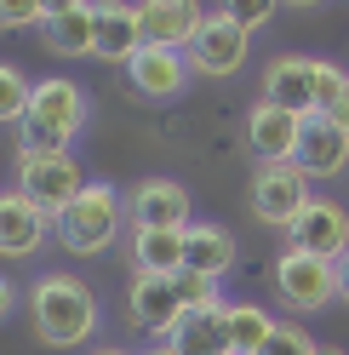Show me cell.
Instances as JSON below:
<instances>
[{"mask_svg":"<svg viewBox=\"0 0 349 355\" xmlns=\"http://www.w3.org/2000/svg\"><path fill=\"white\" fill-rule=\"evenodd\" d=\"M264 355H315V338L303 327H292V321H280L275 327V338L264 344Z\"/></svg>","mask_w":349,"mask_h":355,"instance_id":"cell-26","label":"cell"},{"mask_svg":"<svg viewBox=\"0 0 349 355\" xmlns=\"http://www.w3.org/2000/svg\"><path fill=\"white\" fill-rule=\"evenodd\" d=\"M275 315L264 304H229V344H235V355H264V344L275 338Z\"/></svg>","mask_w":349,"mask_h":355,"instance_id":"cell-22","label":"cell"},{"mask_svg":"<svg viewBox=\"0 0 349 355\" xmlns=\"http://www.w3.org/2000/svg\"><path fill=\"white\" fill-rule=\"evenodd\" d=\"M92 17H98V40H92V58L103 63H132V52L143 46V17L132 0H92Z\"/></svg>","mask_w":349,"mask_h":355,"instance_id":"cell-17","label":"cell"},{"mask_svg":"<svg viewBox=\"0 0 349 355\" xmlns=\"http://www.w3.org/2000/svg\"><path fill=\"white\" fill-rule=\"evenodd\" d=\"M98 355H126V349H98Z\"/></svg>","mask_w":349,"mask_h":355,"instance_id":"cell-34","label":"cell"},{"mask_svg":"<svg viewBox=\"0 0 349 355\" xmlns=\"http://www.w3.org/2000/svg\"><path fill=\"white\" fill-rule=\"evenodd\" d=\"M29 24H46L40 0H0V29H29Z\"/></svg>","mask_w":349,"mask_h":355,"instance_id":"cell-27","label":"cell"},{"mask_svg":"<svg viewBox=\"0 0 349 355\" xmlns=\"http://www.w3.org/2000/svg\"><path fill=\"white\" fill-rule=\"evenodd\" d=\"M287 247L343 263V252H349V212H343L338 201H310V207H303V212L292 218V230H287Z\"/></svg>","mask_w":349,"mask_h":355,"instance_id":"cell-10","label":"cell"},{"mask_svg":"<svg viewBox=\"0 0 349 355\" xmlns=\"http://www.w3.org/2000/svg\"><path fill=\"white\" fill-rule=\"evenodd\" d=\"M189 69L195 75H206V80H229L241 63L252 58V29L247 24H235V17H224V12H206V24H201V35L189 40Z\"/></svg>","mask_w":349,"mask_h":355,"instance_id":"cell-6","label":"cell"},{"mask_svg":"<svg viewBox=\"0 0 349 355\" xmlns=\"http://www.w3.org/2000/svg\"><path fill=\"white\" fill-rule=\"evenodd\" d=\"M126 212H132V230H189L195 224V201L178 178H143V184H132Z\"/></svg>","mask_w":349,"mask_h":355,"instance_id":"cell-9","label":"cell"},{"mask_svg":"<svg viewBox=\"0 0 349 355\" xmlns=\"http://www.w3.org/2000/svg\"><path fill=\"white\" fill-rule=\"evenodd\" d=\"M343 92H349V75L338 69V63L315 58V115H332V109L343 103Z\"/></svg>","mask_w":349,"mask_h":355,"instance_id":"cell-24","label":"cell"},{"mask_svg":"<svg viewBox=\"0 0 349 355\" xmlns=\"http://www.w3.org/2000/svg\"><path fill=\"white\" fill-rule=\"evenodd\" d=\"M132 275H184V230H132Z\"/></svg>","mask_w":349,"mask_h":355,"instance_id":"cell-20","label":"cell"},{"mask_svg":"<svg viewBox=\"0 0 349 355\" xmlns=\"http://www.w3.org/2000/svg\"><path fill=\"white\" fill-rule=\"evenodd\" d=\"M29 98H35V80L17 63H0V126H24Z\"/></svg>","mask_w":349,"mask_h":355,"instance_id":"cell-23","label":"cell"},{"mask_svg":"<svg viewBox=\"0 0 349 355\" xmlns=\"http://www.w3.org/2000/svg\"><path fill=\"white\" fill-rule=\"evenodd\" d=\"M12 309H17V286L0 275V321H12Z\"/></svg>","mask_w":349,"mask_h":355,"instance_id":"cell-28","label":"cell"},{"mask_svg":"<svg viewBox=\"0 0 349 355\" xmlns=\"http://www.w3.org/2000/svg\"><path fill=\"white\" fill-rule=\"evenodd\" d=\"M326 121H332V126L343 132V138H349V92H343V103H338V109H332V115H326Z\"/></svg>","mask_w":349,"mask_h":355,"instance_id":"cell-30","label":"cell"},{"mask_svg":"<svg viewBox=\"0 0 349 355\" xmlns=\"http://www.w3.org/2000/svg\"><path fill=\"white\" fill-rule=\"evenodd\" d=\"M40 40L57 52V58H92V40H98V17L92 6H75V12H57L40 24Z\"/></svg>","mask_w":349,"mask_h":355,"instance_id":"cell-21","label":"cell"},{"mask_svg":"<svg viewBox=\"0 0 349 355\" xmlns=\"http://www.w3.org/2000/svg\"><path fill=\"white\" fill-rule=\"evenodd\" d=\"M315 355H343V349H315Z\"/></svg>","mask_w":349,"mask_h":355,"instance_id":"cell-35","label":"cell"},{"mask_svg":"<svg viewBox=\"0 0 349 355\" xmlns=\"http://www.w3.org/2000/svg\"><path fill=\"white\" fill-rule=\"evenodd\" d=\"M184 309H189V298H184L178 275H132V286H126V315L149 338H172V327L184 321Z\"/></svg>","mask_w":349,"mask_h":355,"instance_id":"cell-8","label":"cell"},{"mask_svg":"<svg viewBox=\"0 0 349 355\" xmlns=\"http://www.w3.org/2000/svg\"><path fill=\"white\" fill-rule=\"evenodd\" d=\"M75 6H92V0H40V12L57 17V12H75Z\"/></svg>","mask_w":349,"mask_h":355,"instance_id":"cell-29","label":"cell"},{"mask_svg":"<svg viewBox=\"0 0 349 355\" xmlns=\"http://www.w3.org/2000/svg\"><path fill=\"white\" fill-rule=\"evenodd\" d=\"M149 355H178V349H172V344H155V349H149Z\"/></svg>","mask_w":349,"mask_h":355,"instance_id":"cell-32","label":"cell"},{"mask_svg":"<svg viewBox=\"0 0 349 355\" xmlns=\"http://www.w3.org/2000/svg\"><path fill=\"white\" fill-rule=\"evenodd\" d=\"M189 58L184 52H166V46H138L132 63H126V80H132V92L149 98V103H166V98H184L189 86Z\"/></svg>","mask_w":349,"mask_h":355,"instance_id":"cell-13","label":"cell"},{"mask_svg":"<svg viewBox=\"0 0 349 355\" xmlns=\"http://www.w3.org/2000/svg\"><path fill=\"white\" fill-rule=\"evenodd\" d=\"M52 235V218L24 189H0V258H29Z\"/></svg>","mask_w":349,"mask_h":355,"instance_id":"cell-18","label":"cell"},{"mask_svg":"<svg viewBox=\"0 0 349 355\" xmlns=\"http://www.w3.org/2000/svg\"><path fill=\"white\" fill-rule=\"evenodd\" d=\"M247 144L258 155V166H292L298 144H303V115L275 109V103H258L247 115Z\"/></svg>","mask_w":349,"mask_h":355,"instance_id":"cell-11","label":"cell"},{"mask_svg":"<svg viewBox=\"0 0 349 355\" xmlns=\"http://www.w3.org/2000/svg\"><path fill=\"white\" fill-rule=\"evenodd\" d=\"M338 270H343V304H349V252H343V263H338Z\"/></svg>","mask_w":349,"mask_h":355,"instance_id":"cell-31","label":"cell"},{"mask_svg":"<svg viewBox=\"0 0 349 355\" xmlns=\"http://www.w3.org/2000/svg\"><path fill=\"white\" fill-rule=\"evenodd\" d=\"M138 17H143V46L189 52V40L206 24V6L201 0H138Z\"/></svg>","mask_w":349,"mask_h":355,"instance_id":"cell-12","label":"cell"},{"mask_svg":"<svg viewBox=\"0 0 349 355\" xmlns=\"http://www.w3.org/2000/svg\"><path fill=\"white\" fill-rule=\"evenodd\" d=\"M29 315H35V338L52 349H75L98 332V298L92 286L69 270H46L29 286Z\"/></svg>","mask_w":349,"mask_h":355,"instance_id":"cell-1","label":"cell"},{"mask_svg":"<svg viewBox=\"0 0 349 355\" xmlns=\"http://www.w3.org/2000/svg\"><path fill=\"white\" fill-rule=\"evenodd\" d=\"M275 293L287 309H298V315H310V309H326L332 298H343V270L332 258H315V252H298L287 247L275 258Z\"/></svg>","mask_w":349,"mask_h":355,"instance_id":"cell-5","label":"cell"},{"mask_svg":"<svg viewBox=\"0 0 349 355\" xmlns=\"http://www.w3.org/2000/svg\"><path fill=\"white\" fill-rule=\"evenodd\" d=\"M166 344L178 355H235V344H229V304L224 298L217 304H189Z\"/></svg>","mask_w":349,"mask_h":355,"instance_id":"cell-16","label":"cell"},{"mask_svg":"<svg viewBox=\"0 0 349 355\" xmlns=\"http://www.w3.org/2000/svg\"><path fill=\"white\" fill-rule=\"evenodd\" d=\"M292 6H321V0H292Z\"/></svg>","mask_w":349,"mask_h":355,"instance_id":"cell-33","label":"cell"},{"mask_svg":"<svg viewBox=\"0 0 349 355\" xmlns=\"http://www.w3.org/2000/svg\"><path fill=\"white\" fill-rule=\"evenodd\" d=\"M12 189H24L29 201L40 207L57 224V212L86 189V172L75 155H40V149H17V172H12Z\"/></svg>","mask_w":349,"mask_h":355,"instance_id":"cell-4","label":"cell"},{"mask_svg":"<svg viewBox=\"0 0 349 355\" xmlns=\"http://www.w3.org/2000/svg\"><path fill=\"white\" fill-rule=\"evenodd\" d=\"M264 103L292 109V115L310 121L315 115V58H303V52L269 58V69H264Z\"/></svg>","mask_w":349,"mask_h":355,"instance_id":"cell-15","label":"cell"},{"mask_svg":"<svg viewBox=\"0 0 349 355\" xmlns=\"http://www.w3.org/2000/svg\"><path fill=\"white\" fill-rule=\"evenodd\" d=\"M247 201H252V218H258V224H269V230L287 235V230H292V218L310 207L315 195H310V178H303L298 166H258V172H252Z\"/></svg>","mask_w":349,"mask_h":355,"instance_id":"cell-7","label":"cell"},{"mask_svg":"<svg viewBox=\"0 0 349 355\" xmlns=\"http://www.w3.org/2000/svg\"><path fill=\"white\" fill-rule=\"evenodd\" d=\"M126 224V195L115 184H103V178H92L69 207L57 212V224L52 235L63 241V252H75V258H92V252H109L115 247V235Z\"/></svg>","mask_w":349,"mask_h":355,"instance_id":"cell-3","label":"cell"},{"mask_svg":"<svg viewBox=\"0 0 349 355\" xmlns=\"http://www.w3.org/2000/svg\"><path fill=\"white\" fill-rule=\"evenodd\" d=\"M235 270V235L212 218H195L184 230V275H201V281H217Z\"/></svg>","mask_w":349,"mask_h":355,"instance_id":"cell-19","label":"cell"},{"mask_svg":"<svg viewBox=\"0 0 349 355\" xmlns=\"http://www.w3.org/2000/svg\"><path fill=\"white\" fill-rule=\"evenodd\" d=\"M310 184H332V178L349 172V138L326 121V115H310L303 121V144H298V161H292Z\"/></svg>","mask_w":349,"mask_h":355,"instance_id":"cell-14","label":"cell"},{"mask_svg":"<svg viewBox=\"0 0 349 355\" xmlns=\"http://www.w3.org/2000/svg\"><path fill=\"white\" fill-rule=\"evenodd\" d=\"M275 6H280V0H217V12L235 17V24H247V29H264L275 17Z\"/></svg>","mask_w":349,"mask_h":355,"instance_id":"cell-25","label":"cell"},{"mask_svg":"<svg viewBox=\"0 0 349 355\" xmlns=\"http://www.w3.org/2000/svg\"><path fill=\"white\" fill-rule=\"evenodd\" d=\"M86 92L80 80L69 75H46L35 80V98H29V115L17 126V149H40V155H69L75 138L86 132Z\"/></svg>","mask_w":349,"mask_h":355,"instance_id":"cell-2","label":"cell"}]
</instances>
